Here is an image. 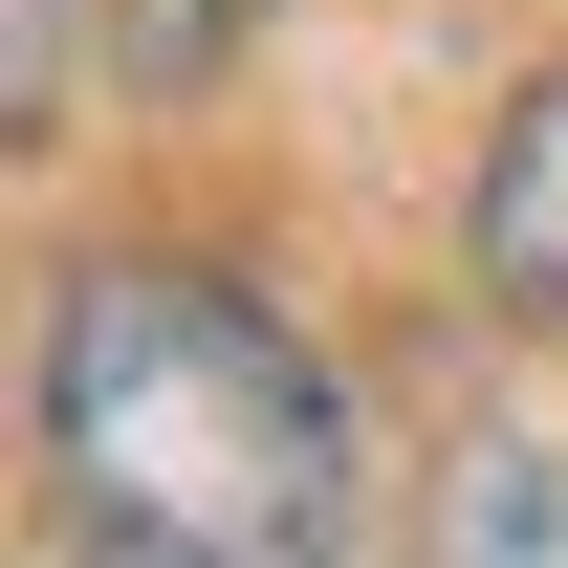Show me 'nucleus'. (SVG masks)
Segmentation results:
<instances>
[{"label":"nucleus","mask_w":568,"mask_h":568,"mask_svg":"<svg viewBox=\"0 0 568 568\" xmlns=\"http://www.w3.org/2000/svg\"><path fill=\"white\" fill-rule=\"evenodd\" d=\"M44 503L67 568H351V372L263 284L110 241L44 306Z\"/></svg>","instance_id":"1"},{"label":"nucleus","mask_w":568,"mask_h":568,"mask_svg":"<svg viewBox=\"0 0 568 568\" xmlns=\"http://www.w3.org/2000/svg\"><path fill=\"white\" fill-rule=\"evenodd\" d=\"M459 263H481L503 328H568V67L481 132V197H459Z\"/></svg>","instance_id":"2"},{"label":"nucleus","mask_w":568,"mask_h":568,"mask_svg":"<svg viewBox=\"0 0 568 568\" xmlns=\"http://www.w3.org/2000/svg\"><path fill=\"white\" fill-rule=\"evenodd\" d=\"M67 88H88V0H22V132H44Z\"/></svg>","instance_id":"3"}]
</instances>
